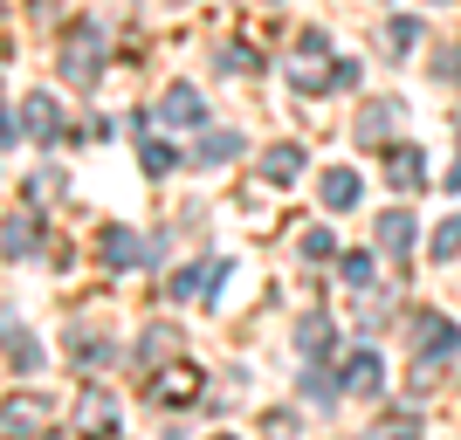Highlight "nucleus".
<instances>
[{
  "label": "nucleus",
  "instance_id": "1",
  "mask_svg": "<svg viewBox=\"0 0 461 440\" xmlns=\"http://www.w3.org/2000/svg\"><path fill=\"white\" fill-rule=\"evenodd\" d=\"M200 117H207V103H200V96L179 83V90L166 96V124H200Z\"/></svg>",
  "mask_w": 461,
  "mask_h": 440
},
{
  "label": "nucleus",
  "instance_id": "2",
  "mask_svg": "<svg viewBox=\"0 0 461 440\" xmlns=\"http://www.w3.org/2000/svg\"><path fill=\"white\" fill-rule=\"evenodd\" d=\"M62 69H69V76H83V83H90V76H96V35L69 41V56H62Z\"/></svg>",
  "mask_w": 461,
  "mask_h": 440
},
{
  "label": "nucleus",
  "instance_id": "3",
  "mask_svg": "<svg viewBox=\"0 0 461 440\" xmlns=\"http://www.w3.org/2000/svg\"><path fill=\"white\" fill-rule=\"evenodd\" d=\"M393 111H400V103H372V111L358 117V138H366V145H379V138L393 131Z\"/></svg>",
  "mask_w": 461,
  "mask_h": 440
},
{
  "label": "nucleus",
  "instance_id": "4",
  "mask_svg": "<svg viewBox=\"0 0 461 440\" xmlns=\"http://www.w3.org/2000/svg\"><path fill=\"white\" fill-rule=\"evenodd\" d=\"M324 200L330 207H351L358 200V173H324Z\"/></svg>",
  "mask_w": 461,
  "mask_h": 440
},
{
  "label": "nucleus",
  "instance_id": "5",
  "mask_svg": "<svg viewBox=\"0 0 461 440\" xmlns=\"http://www.w3.org/2000/svg\"><path fill=\"white\" fill-rule=\"evenodd\" d=\"M296 166H303V152H296V145H276L262 173H269V179H296Z\"/></svg>",
  "mask_w": 461,
  "mask_h": 440
},
{
  "label": "nucleus",
  "instance_id": "6",
  "mask_svg": "<svg viewBox=\"0 0 461 440\" xmlns=\"http://www.w3.org/2000/svg\"><path fill=\"white\" fill-rule=\"evenodd\" d=\"M379 241H385V248H406V241H413V220H406V213H385V220H379Z\"/></svg>",
  "mask_w": 461,
  "mask_h": 440
},
{
  "label": "nucleus",
  "instance_id": "7",
  "mask_svg": "<svg viewBox=\"0 0 461 440\" xmlns=\"http://www.w3.org/2000/svg\"><path fill=\"white\" fill-rule=\"evenodd\" d=\"M420 166H427L420 152H400L393 158V186H420Z\"/></svg>",
  "mask_w": 461,
  "mask_h": 440
},
{
  "label": "nucleus",
  "instance_id": "8",
  "mask_svg": "<svg viewBox=\"0 0 461 440\" xmlns=\"http://www.w3.org/2000/svg\"><path fill=\"white\" fill-rule=\"evenodd\" d=\"M413 41H420V28H413V21H393V28H385V49H413Z\"/></svg>",
  "mask_w": 461,
  "mask_h": 440
},
{
  "label": "nucleus",
  "instance_id": "9",
  "mask_svg": "<svg viewBox=\"0 0 461 440\" xmlns=\"http://www.w3.org/2000/svg\"><path fill=\"white\" fill-rule=\"evenodd\" d=\"M145 173H173V152H166V145H145Z\"/></svg>",
  "mask_w": 461,
  "mask_h": 440
},
{
  "label": "nucleus",
  "instance_id": "10",
  "mask_svg": "<svg viewBox=\"0 0 461 440\" xmlns=\"http://www.w3.org/2000/svg\"><path fill=\"white\" fill-rule=\"evenodd\" d=\"M372 379H379V364H372V358L351 364V385H358V392H372Z\"/></svg>",
  "mask_w": 461,
  "mask_h": 440
},
{
  "label": "nucleus",
  "instance_id": "11",
  "mask_svg": "<svg viewBox=\"0 0 461 440\" xmlns=\"http://www.w3.org/2000/svg\"><path fill=\"white\" fill-rule=\"evenodd\" d=\"M228 152H234V138H228V131H213L207 145H200V158H228Z\"/></svg>",
  "mask_w": 461,
  "mask_h": 440
},
{
  "label": "nucleus",
  "instance_id": "12",
  "mask_svg": "<svg viewBox=\"0 0 461 440\" xmlns=\"http://www.w3.org/2000/svg\"><path fill=\"white\" fill-rule=\"evenodd\" d=\"M372 440H420V427H406V420H400V427H379Z\"/></svg>",
  "mask_w": 461,
  "mask_h": 440
},
{
  "label": "nucleus",
  "instance_id": "13",
  "mask_svg": "<svg viewBox=\"0 0 461 440\" xmlns=\"http://www.w3.org/2000/svg\"><path fill=\"white\" fill-rule=\"evenodd\" d=\"M447 186H461V166H455V179H447Z\"/></svg>",
  "mask_w": 461,
  "mask_h": 440
}]
</instances>
